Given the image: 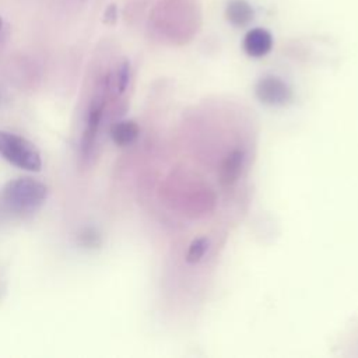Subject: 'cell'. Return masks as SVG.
<instances>
[{
    "label": "cell",
    "mask_w": 358,
    "mask_h": 358,
    "mask_svg": "<svg viewBox=\"0 0 358 358\" xmlns=\"http://www.w3.org/2000/svg\"><path fill=\"white\" fill-rule=\"evenodd\" d=\"M48 189L31 178H18L8 182L0 193L3 204L15 213H32L45 201Z\"/></svg>",
    "instance_id": "cell-1"
},
{
    "label": "cell",
    "mask_w": 358,
    "mask_h": 358,
    "mask_svg": "<svg viewBox=\"0 0 358 358\" xmlns=\"http://www.w3.org/2000/svg\"><path fill=\"white\" fill-rule=\"evenodd\" d=\"M0 155L27 171H39L42 166L41 155L32 143L4 130H0Z\"/></svg>",
    "instance_id": "cell-2"
},
{
    "label": "cell",
    "mask_w": 358,
    "mask_h": 358,
    "mask_svg": "<svg viewBox=\"0 0 358 358\" xmlns=\"http://www.w3.org/2000/svg\"><path fill=\"white\" fill-rule=\"evenodd\" d=\"M257 99L270 106H281L285 105L291 101L292 98V91L288 87L285 81H282L280 77L267 74L263 76L255 88Z\"/></svg>",
    "instance_id": "cell-3"
},
{
    "label": "cell",
    "mask_w": 358,
    "mask_h": 358,
    "mask_svg": "<svg viewBox=\"0 0 358 358\" xmlns=\"http://www.w3.org/2000/svg\"><path fill=\"white\" fill-rule=\"evenodd\" d=\"M273 43H274V39L271 32L267 31L266 28L256 27L249 29L245 34L242 41V48L248 56L260 59L271 52Z\"/></svg>",
    "instance_id": "cell-4"
},
{
    "label": "cell",
    "mask_w": 358,
    "mask_h": 358,
    "mask_svg": "<svg viewBox=\"0 0 358 358\" xmlns=\"http://www.w3.org/2000/svg\"><path fill=\"white\" fill-rule=\"evenodd\" d=\"M255 10L248 0H228L225 18L235 28H243L253 21Z\"/></svg>",
    "instance_id": "cell-5"
},
{
    "label": "cell",
    "mask_w": 358,
    "mask_h": 358,
    "mask_svg": "<svg viewBox=\"0 0 358 358\" xmlns=\"http://www.w3.org/2000/svg\"><path fill=\"white\" fill-rule=\"evenodd\" d=\"M245 165V151L243 150H234L231 151L221 164L220 168V180L224 186L234 185Z\"/></svg>",
    "instance_id": "cell-6"
},
{
    "label": "cell",
    "mask_w": 358,
    "mask_h": 358,
    "mask_svg": "<svg viewBox=\"0 0 358 358\" xmlns=\"http://www.w3.org/2000/svg\"><path fill=\"white\" fill-rule=\"evenodd\" d=\"M115 144L123 147L131 144L138 136V126L133 120H122L112 127L110 131Z\"/></svg>",
    "instance_id": "cell-7"
},
{
    "label": "cell",
    "mask_w": 358,
    "mask_h": 358,
    "mask_svg": "<svg viewBox=\"0 0 358 358\" xmlns=\"http://www.w3.org/2000/svg\"><path fill=\"white\" fill-rule=\"evenodd\" d=\"M101 113H102L101 106H92L91 110H90L87 129H85V134H84V148H88L92 144V140H94L95 133H96L98 126H99Z\"/></svg>",
    "instance_id": "cell-8"
},
{
    "label": "cell",
    "mask_w": 358,
    "mask_h": 358,
    "mask_svg": "<svg viewBox=\"0 0 358 358\" xmlns=\"http://www.w3.org/2000/svg\"><path fill=\"white\" fill-rule=\"evenodd\" d=\"M207 249H208V239H207V238L201 236V238L194 239V241L190 243V246H189V249H187V253H186V260H187V263H192V264H193V263L200 262V260L203 259V256L206 255Z\"/></svg>",
    "instance_id": "cell-9"
},
{
    "label": "cell",
    "mask_w": 358,
    "mask_h": 358,
    "mask_svg": "<svg viewBox=\"0 0 358 358\" xmlns=\"http://www.w3.org/2000/svg\"><path fill=\"white\" fill-rule=\"evenodd\" d=\"M129 76H130V69H129V63L124 62L120 64L117 74H116V81H117V90L119 92H123L127 87L129 83Z\"/></svg>",
    "instance_id": "cell-10"
},
{
    "label": "cell",
    "mask_w": 358,
    "mask_h": 358,
    "mask_svg": "<svg viewBox=\"0 0 358 358\" xmlns=\"http://www.w3.org/2000/svg\"><path fill=\"white\" fill-rule=\"evenodd\" d=\"M1 24H3V21H1V17H0V29H1Z\"/></svg>",
    "instance_id": "cell-11"
}]
</instances>
